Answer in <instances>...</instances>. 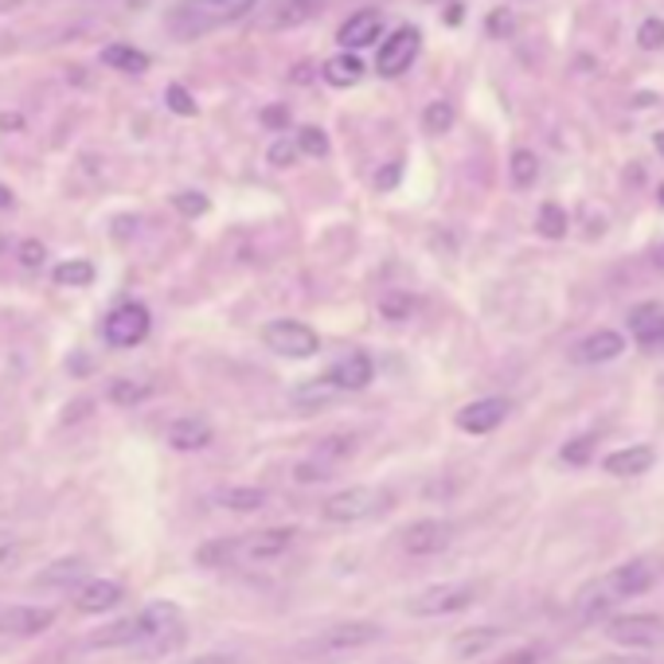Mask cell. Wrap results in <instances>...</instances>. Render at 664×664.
I'll return each instance as SVG.
<instances>
[{
    "label": "cell",
    "mask_w": 664,
    "mask_h": 664,
    "mask_svg": "<svg viewBox=\"0 0 664 664\" xmlns=\"http://www.w3.org/2000/svg\"><path fill=\"white\" fill-rule=\"evenodd\" d=\"M294 477H298L301 485H313V482H329L332 473H329V465H324V462H301L298 469H294Z\"/></svg>",
    "instance_id": "42"
},
{
    "label": "cell",
    "mask_w": 664,
    "mask_h": 664,
    "mask_svg": "<svg viewBox=\"0 0 664 664\" xmlns=\"http://www.w3.org/2000/svg\"><path fill=\"white\" fill-rule=\"evenodd\" d=\"M621 352H626V336L613 329L590 332V336L578 344V359H583V364H606V359H618Z\"/></svg>",
    "instance_id": "20"
},
{
    "label": "cell",
    "mask_w": 664,
    "mask_h": 664,
    "mask_svg": "<svg viewBox=\"0 0 664 664\" xmlns=\"http://www.w3.org/2000/svg\"><path fill=\"white\" fill-rule=\"evenodd\" d=\"M20 551H24V540H16L12 532H0V567L9 560H16Z\"/></svg>",
    "instance_id": "44"
},
{
    "label": "cell",
    "mask_w": 664,
    "mask_h": 664,
    "mask_svg": "<svg viewBox=\"0 0 664 664\" xmlns=\"http://www.w3.org/2000/svg\"><path fill=\"white\" fill-rule=\"evenodd\" d=\"M263 125H270V130H286V125H289V110H286V106H266V110H263Z\"/></svg>",
    "instance_id": "46"
},
{
    "label": "cell",
    "mask_w": 664,
    "mask_h": 664,
    "mask_svg": "<svg viewBox=\"0 0 664 664\" xmlns=\"http://www.w3.org/2000/svg\"><path fill=\"white\" fill-rule=\"evenodd\" d=\"M653 145H656V153H661V157H664V133H656Z\"/></svg>",
    "instance_id": "55"
},
{
    "label": "cell",
    "mask_w": 664,
    "mask_h": 664,
    "mask_svg": "<svg viewBox=\"0 0 664 664\" xmlns=\"http://www.w3.org/2000/svg\"><path fill=\"white\" fill-rule=\"evenodd\" d=\"M165 102H168V110H173V114H180V118H192L196 114V98L188 95L180 82H173V87L165 90Z\"/></svg>",
    "instance_id": "37"
},
{
    "label": "cell",
    "mask_w": 664,
    "mask_h": 664,
    "mask_svg": "<svg viewBox=\"0 0 664 664\" xmlns=\"http://www.w3.org/2000/svg\"><path fill=\"white\" fill-rule=\"evenodd\" d=\"M251 9L254 0H180L168 20H173V32L188 40V35H203L219 24H231Z\"/></svg>",
    "instance_id": "2"
},
{
    "label": "cell",
    "mask_w": 664,
    "mask_h": 664,
    "mask_svg": "<svg viewBox=\"0 0 664 664\" xmlns=\"http://www.w3.org/2000/svg\"><path fill=\"white\" fill-rule=\"evenodd\" d=\"M356 454V438H324L317 457H332V462H344V457Z\"/></svg>",
    "instance_id": "38"
},
{
    "label": "cell",
    "mask_w": 664,
    "mask_h": 664,
    "mask_svg": "<svg viewBox=\"0 0 664 664\" xmlns=\"http://www.w3.org/2000/svg\"><path fill=\"white\" fill-rule=\"evenodd\" d=\"M450 125H454V106H450V102H430L427 114H422V130L438 137V133H446Z\"/></svg>",
    "instance_id": "34"
},
{
    "label": "cell",
    "mask_w": 664,
    "mask_h": 664,
    "mask_svg": "<svg viewBox=\"0 0 664 664\" xmlns=\"http://www.w3.org/2000/svg\"><path fill=\"white\" fill-rule=\"evenodd\" d=\"M52 626L55 610H47V606H12L0 613V633H9V638H32V633H44Z\"/></svg>",
    "instance_id": "15"
},
{
    "label": "cell",
    "mask_w": 664,
    "mask_h": 664,
    "mask_svg": "<svg viewBox=\"0 0 664 664\" xmlns=\"http://www.w3.org/2000/svg\"><path fill=\"white\" fill-rule=\"evenodd\" d=\"M391 500H395L391 489H384V485H352V489L332 493L321 505V512L332 524H364L372 516L387 512Z\"/></svg>",
    "instance_id": "3"
},
{
    "label": "cell",
    "mask_w": 664,
    "mask_h": 664,
    "mask_svg": "<svg viewBox=\"0 0 664 664\" xmlns=\"http://www.w3.org/2000/svg\"><path fill=\"white\" fill-rule=\"evenodd\" d=\"M482 598V583H442V586H427L407 602V613L411 618H450V613L469 610L473 602Z\"/></svg>",
    "instance_id": "4"
},
{
    "label": "cell",
    "mask_w": 664,
    "mask_h": 664,
    "mask_svg": "<svg viewBox=\"0 0 664 664\" xmlns=\"http://www.w3.org/2000/svg\"><path fill=\"white\" fill-rule=\"evenodd\" d=\"M184 664H239L235 656H219V653H208V656H192V661H184Z\"/></svg>",
    "instance_id": "52"
},
{
    "label": "cell",
    "mask_w": 664,
    "mask_h": 664,
    "mask_svg": "<svg viewBox=\"0 0 664 664\" xmlns=\"http://www.w3.org/2000/svg\"><path fill=\"white\" fill-rule=\"evenodd\" d=\"M419 27H399V32L387 35V44L379 47L376 55V70L384 75V79H395V75H402V70L411 67L414 55H419Z\"/></svg>",
    "instance_id": "11"
},
{
    "label": "cell",
    "mask_w": 664,
    "mask_h": 664,
    "mask_svg": "<svg viewBox=\"0 0 664 664\" xmlns=\"http://www.w3.org/2000/svg\"><path fill=\"white\" fill-rule=\"evenodd\" d=\"M540 661V649H520V653L505 656V664H535Z\"/></svg>",
    "instance_id": "50"
},
{
    "label": "cell",
    "mask_w": 664,
    "mask_h": 664,
    "mask_svg": "<svg viewBox=\"0 0 664 664\" xmlns=\"http://www.w3.org/2000/svg\"><path fill=\"white\" fill-rule=\"evenodd\" d=\"M535 231H540L543 239H563L567 235V211H563L560 203H543L540 215H535Z\"/></svg>",
    "instance_id": "30"
},
{
    "label": "cell",
    "mask_w": 664,
    "mask_h": 664,
    "mask_svg": "<svg viewBox=\"0 0 664 664\" xmlns=\"http://www.w3.org/2000/svg\"><path fill=\"white\" fill-rule=\"evenodd\" d=\"M176 211L180 215H188V219H200L203 211H208V196L203 192H176Z\"/></svg>",
    "instance_id": "41"
},
{
    "label": "cell",
    "mask_w": 664,
    "mask_h": 664,
    "mask_svg": "<svg viewBox=\"0 0 664 664\" xmlns=\"http://www.w3.org/2000/svg\"><path fill=\"white\" fill-rule=\"evenodd\" d=\"M656 462V454L649 446H630V450H613V454H606L602 469L613 473V477H641V473H649Z\"/></svg>",
    "instance_id": "21"
},
{
    "label": "cell",
    "mask_w": 664,
    "mask_h": 664,
    "mask_svg": "<svg viewBox=\"0 0 664 664\" xmlns=\"http://www.w3.org/2000/svg\"><path fill=\"white\" fill-rule=\"evenodd\" d=\"M211 438H215L211 422L196 419V414H188V419H176L173 427H168V446L180 450V454H192V450L211 446Z\"/></svg>",
    "instance_id": "17"
},
{
    "label": "cell",
    "mask_w": 664,
    "mask_h": 664,
    "mask_svg": "<svg viewBox=\"0 0 664 664\" xmlns=\"http://www.w3.org/2000/svg\"><path fill=\"white\" fill-rule=\"evenodd\" d=\"M298 532L294 528H266V532L243 535V540H231V563H270L281 560L289 547H294Z\"/></svg>",
    "instance_id": "6"
},
{
    "label": "cell",
    "mask_w": 664,
    "mask_h": 664,
    "mask_svg": "<svg viewBox=\"0 0 664 664\" xmlns=\"http://www.w3.org/2000/svg\"><path fill=\"white\" fill-rule=\"evenodd\" d=\"M20 263H24V266H40V263H44V243H35V239L20 243Z\"/></svg>",
    "instance_id": "45"
},
{
    "label": "cell",
    "mask_w": 664,
    "mask_h": 664,
    "mask_svg": "<svg viewBox=\"0 0 664 664\" xmlns=\"http://www.w3.org/2000/svg\"><path fill=\"white\" fill-rule=\"evenodd\" d=\"M656 203H661V208H664V184H661V188H656Z\"/></svg>",
    "instance_id": "57"
},
{
    "label": "cell",
    "mask_w": 664,
    "mask_h": 664,
    "mask_svg": "<svg viewBox=\"0 0 664 664\" xmlns=\"http://www.w3.org/2000/svg\"><path fill=\"white\" fill-rule=\"evenodd\" d=\"M656 266H661V270H664V246H661V251H656Z\"/></svg>",
    "instance_id": "56"
},
{
    "label": "cell",
    "mask_w": 664,
    "mask_h": 664,
    "mask_svg": "<svg viewBox=\"0 0 664 664\" xmlns=\"http://www.w3.org/2000/svg\"><path fill=\"white\" fill-rule=\"evenodd\" d=\"M317 9H321V0H278V4H274V12H270V27L306 24Z\"/></svg>",
    "instance_id": "25"
},
{
    "label": "cell",
    "mask_w": 664,
    "mask_h": 664,
    "mask_svg": "<svg viewBox=\"0 0 664 664\" xmlns=\"http://www.w3.org/2000/svg\"><path fill=\"white\" fill-rule=\"evenodd\" d=\"M263 341L270 352L289 356V359H306V356H317V352H321V336H317L306 321H270L263 329Z\"/></svg>",
    "instance_id": "5"
},
{
    "label": "cell",
    "mask_w": 664,
    "mask_h": 664,
    "mask_svg": "<svg viewBox=\"0 0 664 664\" xmlns=\"http://www.w3.org/2000/svg\"><path fill=\"white\" fill-rule=\"evenodd\" d=\"M379 12H356V16L348 20V24H341V32H336V44L344 47V52H359V47L376 44L379 40Z\"/></svg>",
    "instance_id": "19"
},
{
    "label": "cell",
    "mask_w": 664,
    "mask_h": 664,
    "mask_svg": "<svg viewBox=\"0 0 664 664\" xmlns=\"http://www.w3.org/2000/svg\"><path fill=\"white\" fill-rule=\"evenodd\" d=\"M493 24H489V32L493 35H500V32H512V16H508V12H493Z\"/></svg>",
    "instance_id": "49"
},
{
    "label": "cell",
    "mask_w": 664,
    "mask_h": 664,
    "mask_svg": "<svg viewBox=\"0 0 664 664\" xmlns=\"http://www.w3.org/2000/svg\"><path fill=\"white\" fill-rule=\"evenodd\" d=\"M630 324V336L638 341V348L656 352L664 348V306L661 301H638L626 317Z\"/></svg>",
    "instance_id": "13"
},
{
    "label": "cell",
    "mask_w": 664,
    "mask_h": 664,
    "mask_svg": "<svg viewBox=\"0 0 664 664\" xmlns=\"http://www.w3.org/2000/svg\"><path fill=\"white\" fill-rule=\"evenodd\" d=\"M298 157H301L298 141H274L270 153H266V161H270L274 168H289Z\"/></svg>",
    "instance_id": "40"
},
{
    "label": "cell",
    "mask_w": 664,
    "mask_h": 664,
    "mask_svg": "<svg viewBox=\"0 0 664 664\" xmlns=\"http://www.w3.org/2000/svg\"><path fill=\"white\" fill-rule=\"evenodd\" d=\"M141 621V645L145 649H168L180 641V610L173 602H153L137 613Z\"/></svg>",
    "instance_id": "9"
},
{
    "label": "cell",
    "mask_w": 664,
    "mask_h": 664,
    "mask_svg": "<svg viewBox=\"0 0 664 664\" xmlns=\"http://www.w3.org/2000/svg\"><path fill=\"white\" fill-rule=\"evenodd\" d=\"M55 281H59V286H87V281H95V266L82 263V258L59 263L55 266Z\"/></svg>",
    "instance_id": "32"
},
{
    "label": "cell",
    "mask_w": 664,
    "mask_h": 664,
    "mask_svg": "<svg viewBox=\"0 0 664 664\" xmlns=\"http://www.w3.org/2000/svg\"><path fill=\"white\" fill-rule=\"evenodd\" d=\"M0 130H24V114H16V110H4V114H0Z\"/></svg>",
    "instance_id": "48"
},
{
    "label": "cell",
    "mask_w": 664,
    "mask_h": 664,
    "mask_svg": "<svg viewBox=\"0 0 664 664\" xmlns=\"http://www.w3.org/2000/svg\"><path fill=\"white\" fill-rule=\"evenodd\" d=\"M450 540H454V524L450 520H414L407 532H402V547L407 555H438V551H446Z\"/></svg>",
    "instance_id": "12"
},
{
    "label": "cell",
    "mask_w": 664,
    "mask_h": 664,
    "mask_svg": "<svg viewBox=\"0 0 664 664\" xmlns=\"http://www.w3.org/2000/svg\"><path fill=\"white\" fill-rule=\"evenodd\" d=\"M219 505L228 508V512H258V508H266V489H254V485H239V489H223L219 493Z\"/></svg>",
    "instance_id": "26"
},
{
    "label": "cell",
    "mask_w": 664,
    "mask_h": 664,
    "mask_svg": "<svg viewBox=\"0 0 664 664\" xmlns=\"http://www.w3.org/2000/svg\"><path fill=\"white\" fill-rule=\"evenodd\" d=\"M508 399H473V402H465L462 411H457V427L465 430V434H493V430L500 427V422L508 419Z\"/></svg>",
    "instance_id": "14"
},
{
    "label": "cell",
    "mask_w": 664,
    "mask_h": 664,
    "mask_svg": "<svg viewBox=\"0 0 664 664\" xmlns=\"http://www.w3.org/2000/svg\"><path fill=\"white\" fill-rule=\"evenodd\" d=\"M102 63L114 70H130V75H141V70H150V55L137 52V47L130 44H110L102 52Z\"/></svg>",
    "instance_id": "27"
},
{
    "label": "cell",
    "mask_w": 664,
    "mask_h": 664,
    "mask_svg": "<svg viewBox=\"0 0 664 664\" xmlns=\"http://www.w3.org/2000/svg\"><path fill=\"white\" fill-rule=\"evenodd\" d=\"M399 173H402L399 165H387V168H379V173H376V188H379V192H391L395 184H399Z\"/></svg>",
    "instance_id": "47"
},
{
    "label": "cell",
    "mask_w": 664,
    "mask_h": 664,
    "mask_svg": "<svg viewBox=\"0 0 664 664\" xmlns=\"http://www.w3.org/2000/svg\"><path fill=\"white\" fill-rule=\"evenodd\" d=\"M653 583H656L653 563H645V560L621 563V567H613L610 575H602L598 583L586 586L583 595H578L575 610H578V618H583V621H595V618H602L610 606L626 602V598L645 595Z\"/></svg>",
    "instance_id": "1"
},
{
    "label": "cell",
    "mask_w": 664,
    "mask_h": 664,
    "mask_svg": "<svg viewBox=\"0 0 664 664\" xmlns=\"http://www.w3.org/2000/svg\"><path fill=\"white\" fill-rule=\"evenodd\" d=\"M508 168H512V184H516V188H532L535 176H540V161H535L532 150H516L512 161H508Z\"/></svg>",
    "instance_id": "31"
},
{
    "label": "cell",
    "mask_w": 664,
    "mask_h": 664,
    "mask_svg": "<svg viewBox=\"0 0 664 664\" xmlns=\"http://www.w3.org/2000/svg\"><path fill=\"white\" fill-rule=\"evenodd\" d=\"M341 395L344 391L332 384L329 376H317V379H306L301 387H294V407H298V411H321V407L336 402Z\"/></svg>",
    "instance_id": "23"
},
{
    "label": "cell",
    "mask_w": 664,
    "mask_h": 664,
    "mask_svg": "<svg viewBox=\"0 0 664 664\" xmlns=\"http://www.w3.org/2000/svg\"><path fill=\"white\" fill-rule=\"evenodd\" d=\"M379 638H384V626H376V621H341V626L324 630L313 641V649H321V653H348V649L376 645Z\"/></svg>",
    "instance_id": "10"
},
{
    "label": "cell",
    "mask_w": 664,
    "mask_h": 664,
    "mask_svg": "<svg viewBox=\"0 0 664 664\" xmlns=\"http://www.w3.org/2000/svg\"><path fill=\"white\" fill-rule=\"evenodd\" d=\"M606 638L630 649H653L664 641V618L656 613H618L606 621Z\"/></svg>",
    "instance_id": "8"
},
{
    "label": "cell",
    "mask_w": 664,
    "mask_h": 664,
    "mask_svg": "<svg viewBox=\"0 0 664 664\" xmlns=\"http://www.w3.org/2000/svg\"><path fill=\"white\" fill-rule=\"evenodd\" d=\"M411 309H414L411 298H387V301H379V313L391 317V321H407V317H411Z\"/></svg>",
    "instance_id": "43"
},
{
    "label": "cell",
    "mask_w": 664,
    "mask_h": 664,
    "mask_svg": "<svg viewBox=\"0 0 664 664\" xmlns=\"http://www.w3.org/2000/svg\"><path fill=\"white\" fill-rule=\"evenodd\" d=\"M294 141H298V150L306 153V157H324V153H329V133L317 130V125H301Z\"/></svg>",
    "instance_id": "35"
},
{
    "label": "cell",
    "mask_w": 664,
    "mask_h": 664,
    "mask_svg": "<svg viewBox=\"0 0 664 664\" xmlns=\"http://www.w3.org/2000/svg\"><path fill=\"white\" fill-rule=\"evenodd\" d=\"M122 598H125V590L118 583H110V578H90V583L79 586L75 606H79L82 613H106V610H114Z\"/></svg>",
    "instance_id": "18"
},
{
    "label": "cell",
    "mask_w": 664,
    "mask_h": 664,
    "mask_svg": "<svg viewBox=\"0 0 664 664\" xmlns=\"http://www.w3.org/2000/svg\"><path fill=\"white\" fill-rule=\"evenodd\" d=\"M12 203V196H9V188H0V208H9Z\"/></svg>",
    "instance_id": "54"
},
{
    "label": "cell",
    "mask_w": 664,
    "mask_h": 664,
    "mask_svg": "<svg viewBox=\"0 0 664 664\" xmlns=\"http://www.w3.org/2000/svg\"><path fill=\"white\" fill-rule=\"evenodd\" d=\"M595 664H656V661H645V656H598Z\"/></svg>",
    "instance_id": "51"
},
{
    "label": "cell",
    "mask_w": 664,
    "mask_h": 664,
    "mask_svg": "<svg viewBox=\"0 0 664 664\" xmlns=\"http://www.w3.org/2000/svg\"><path fill=\"white\" fill-rule=\"evenodd\" d=\"M87 645H90V649L141 645V621H137V613H133V618L114 621V626H106V630H102V633H95V638H90Z\"/></svg>",
    "instance_id": "24"
},
{
    "label": "cell",
    "mask_w": 664,
    "mask_h": 664,
    "mask_svg": "<svg viewBox=\"0 0 664 664\" xmlns=\"http://www.w3.org/2000/svg\"><path fill=\"white\" fill-rule=\"evenodd\" d=\"M500 638H505V633H500L497 626H477V630L457 633L454 645H450V653H454V661H477V656L489 653Z\"/></svg>",
    "instance_id": "22"
},
{
    "label": "cell",
    "mask_w": 664,
    "mask_h": 664,
    "mask_svg": "<svg viewBox=\"0 0 664 664\" xmlns=\"http://www.w3.org/2000/svg\"><path fill=\"white\" fill-rule=\"evenodd\" d=\"M359 75H364V67H359V59L348 52L324 63V79H329L332 87H352V82H359Z\"/></svg>",
    "instance_id": "28"
},
{
    "label": "cell",
    "mask_w": 664,
    "mask_h": 664,
    "mask_svg": "<svg viewBox=\"0 0 664 664\" xmlns=\"http://www.w3.org/2000/svg\"><path fill=\"white\" fill-rule=\"evenodd\" d=\"M638 44L645 47V52H661V47H664V20H661V16L641 20V27H638Z\"/></svg>",
    "instance_id": "36"
},
{
    "label": "cell",
    "mask_w": 664,
    "mask_h": 664,
    "mask_svg": "<svg viewBox=\"0 0 664 664\" xmlns=\"http://www.w3.org/2000/svg\"><path fill=\"white\" fill-rule=\"evenodd\" d=\"M24 0H0V12H12V9H20Z\"/></svg>",
    "instance_id": "53"
},
{
    "label": "cell",
    "mask_w": 664,
    "mask_h": 664,
    "mask_svg": "<svg viewBox=\"0 0 664 664\" xmlns=\"http://www.w3.org/2000/svg\"><path fill=\"white\" fill-rule=\"evenodd\" d=\"M82 575H87V563L82 560H59V563H52L44 575L35 578V583L40 586H70V583H79Z\"/></svg>",
    "instance_id": "29"
},
{
    "label": "cell",
    "mask_w": 664,
    "mask_h": 664,
    "mask_svg": "<svg viewBox=\"0 0 664 664\" xmlns=\"http://www.w3.org/2000/svg\"><path fill=\"white\" fill-rule=\"evenodd\" d=\"M324 376L341 387V391H364V387L376 379V364H372V356H367V352H348V356L336 359V364H332Z\"/></svg>",
    "instance_id": "16"
},
{
    "label": "cell",
    "mask_w": 664,
    "mask_h": 664,
    "mask_svg": "<svg viewBox=\"0 0 664 664\" xmlns=\"http://www.w3.org/2000/svg\"><path fill=\"white\" fill-rule=\"evenodd\" d=\"M145 395H150V384H137V379H114V384H110V399H114L118 407H137Z\"/></svg>",
    "instance_id": "33"
},
{
    "label": "cell",
    "mask_w": 664,
    "mask_h": 664,
    "mask_svg": "<svg viewBox=\"0 0 664 664\" xmlns=\"http://www.w3.org/2000/svg\"><path fill=\"white\" fill-rule=\"evenodd\" d=\"M150 329H153L150 309L137 306V301H125V306H118L114 313L106 317L102 336L110 348H133V344H141L150 336Z\"/></svg>",
    "instance_id": "7"
},
{
    "label": "cell",
    "mask_w": 664,
    "mask_h": 664,
    "mask_svg": "<svg viewBox=\"0 0 664 664\" xmlns=\"http://www.w3.org/2000/svg\"><path fill=\"white\" fill-rule=\"evenodd\" d=\"M590 454H595V438H590V434L575 438V442H567V446H563V462H567V465H586V462H590Z\"/></svg>",
    "instance_id": "39"
}]
</instances>
